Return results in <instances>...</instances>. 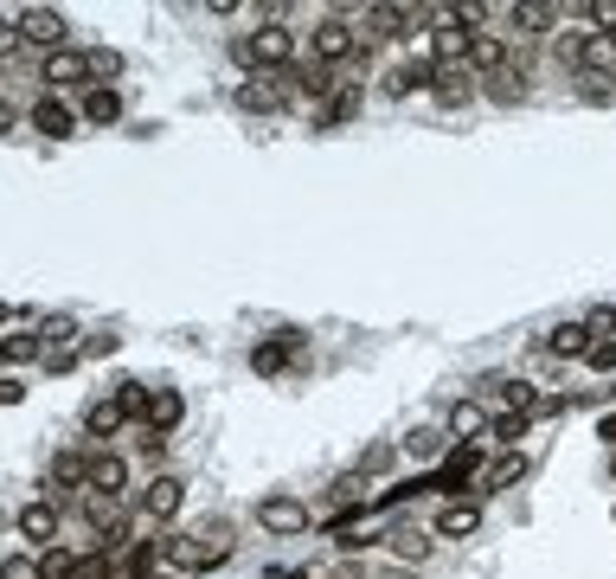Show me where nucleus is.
Returning a JSON list of instances; mask_svg holds the SVG:
<instances>
[{
  "label": "nucleus",
  "instance_id": "a18cd8bd",
  "mask_svg": "<svg viewBox=\"0 0 616 579\" xmlns=\"http://www.w3.org/2000/svg\"><path fill=\"white\" fill-rule=\"evenodd\" d=\"M7 315H13V309H7V303H0V322H7Z\"/></svg>",
  "mask_w": 616,
  "mask_h": 579
},
{
  "label": "nucleus",
  "instance_id": "4be33fe9",
  "mask_svg": "<svg viewBox=\"0 0 616 579\" xmlns=\"http://www.w3.org/2000/svg\"><path fill=\"white\" fill-rule=\"evenodd\" d=\"M84 122H97V129H109V122H122V97H116L109 84H97V90L84 97Z\"/></svg>",
  "mask_w": 616,
  "mask_h": 579
},
{
  "label": "nucleus",
  "instance_id": "f8f14e48",
  "mask_svg": "<svg viewBox=\"0 0 616 579\" xmlns=\"http://www.w3.org/2000/svg\"><path fill=\"white\" fill-rule=\"evenodd\" d=\"M579 65H584V77H610L616 72V33H584L579 39Z\"/></svg>",
  "mask_w": 616,
  "mask_h": 579
},
{
  "label": "nucleus",
  "instance_id": "7c9ffc66",
  "mask_svg": "<svg viewBox=\"0 0 616 579\" xmlns=\"http://www.w3.org/2000/svg\"><path fill=\"white\" fill-rule=\"evenodd\" d=\"M443 438H450V431H411V438H404V451H411V458H436V451H443Z\"/></svg>",
  "mask_w": 616,
  "mask_h": 579
},
{
  "label": "nucleus",
  "instance_id": "9b49d317",
  "mask_svg": "<svg viewBox=\"0 0 616 579\" xmlns=\"http://www.w3.org/2000/svg\"><path fill=\"white\" fill-rule=\"evenodd\" d=\"M475 528H482V502H469V496H450L443 508H436V535L463 540V535H475Z\"/></svg>",
  "mask_w": 616,
  "mask_h": 579
},
{
  "label": "nucleus",
  "instance_id": "4c0bfd02",
  "mask_svg": "<svg viewBox=\"0 0 616 579\" xmlns=\"http://www.w3.org/2000/svg\"><path fill=\"white\" fill-rule=\"evenodd\" d=\"M20 45H26V39H20V26H13V20H0V58H13Z\"/></svg>",
  "mask_w": 616,
  "mask_h": 579
},
{
  "label": "nucleus",
  "instance_id": "79ce46f5",
  "mask_svg": "<svg viewBox=\"0 0 616 579\" xmlns=\"http://www.w3.org/2000/svg\"><path fill=\"white\" fill-rule=\"evenodd\" d=\"M116 347H122V335H90V342H84V354H116Z\"/></svg>",
  "mask_w": 616,
  "mask_h": 579
},
{
  "label": "nucleus",
  "instance_id": "5701e85b",
  "mask_svg": "<svg viewBox=\"0 0 616 579\" xmlns=\"http://www.w3.org/2000/svg\"><path fill=\"white\" fill-rule=\"evenodd\" d=\"M508 20H514V33L520 39H540V33H552V7H508Z\"/></svg>",
  "mask_w": 616,
  "mask_h": 579
},
{
  "label": "nucleus",
  "instance_id": "1a4fd4ad",
  "mask_svg": "<svg viewBox=\"0 0 616 579\" xmlns=\"http://www.w3.org/2000/svg\"><path fill=\"white\" fill-rule=\"evenodd\" d=\"M122 490H129V463L116 458V451H90V496L122 502Z\"/></svg>",
  "mask_w": 616,
  "mask_h": 579
},
{
  "label": "nucleus",
  "instance_id": "412c9836",
  "mask_svg": "<svg viewBox=\"0 0 616 579\" xmlns=\"http://www.w3.org/2000/svg\"><path fill=\"white\" fill-rule=\"evenodd\" d=\"M45 361V335H0V367H26Z\"/></svg>",
  "mask_w": 616,
  "mask_h": 579
},
{
  "label": "nucleus",
  "instance_id": "e433bc0d",
  "mask_svg": "<svg viewBox=\"0 0 616 579\" xmlns=\"http://www.w3.org/2000/svg\"><path fill=\"white\" fill-rule=\"evenodd\" d=\"M399 554H404V560H424V554H431V540H424V535H411V528H404V535H399Z\"/></svg>",
  "mask_w": 616,
  "mask_h": 579
},
{
  "label": "nucleus",
  "instance_id": "2eb2a0df",
  "mask_svg": "<svg viewBox=\"0 0 616 579\" xmlns=\"http://www.w3.org/2000/svg\"><path fill=\"white\" fill-rule=\"evenodd\" d=\"M181 393H174V386H154V393H148V431H161V438H167V431H174V425H181Z\"/></svg>",
  "mask_w": 616,
  "mask_h": 579
},
{
  "label": "nucleus",
  "instance_id": "20e7f679",
  "mask_svg": "<svg viewBox=\"0 0 616 579\" xmlns=\"http://www.w3.org/2000/svg\"><path fill=\"white\" fill-rule=\"evenodd\" d=\"M257 522H263V535H302V528H315V508L302 496H263Z\"/></svg>",
  "mask_w": 616,
  "mask_h": 579
},
{
  "label": "nucleus",
  "instance_id": "dca6fc26",
  "mask_svg": "<svg viewBox=\"0 0 616 579\" xmlns=\"http://www.w3.org/2000/svg\"><path fill=\"white\" fill-rule=\"evenodd\" d=\"M488 431H495V419H488V412H482L475 399H456V406H450V438L475 444V438H488Z\"/></svg>",
  "mask_w": 616,
  "mask_h": 579
},
{
  "label": "nucleus",
  "instance_id": "6e6552de",
  "mask_svg": "<svg viewBox=\"0 0 616 579\" xmlns=\"http://www.w3.org/2000/svg\"><path fill=\"white\" fill-rule=\"evenodd\" d=\"M13 528H20V540L58 547V502H26V508L13 515Z\"/></svg>",
  "mask_w": 616,
  "mask_h": 579
},
{
  "label": "nucleus",
  "instance_id": "473e14b6",
  "mask_svg": "<svg viewBox=\"0 0 616 579\" xmlns=\"http://www.w3.org/2000/svg\"><path fill=\"white\" fill-rule=\"evenodd\" d=\"M495 438H501V444H520V438H527V412H501V419H495Z\"/></svg>",
  "mask_w": 616,
  "mask_h": 579
},
{
  "label": "nucleus",
  "instance_id": "f704fd0d",
  "mask_svg": "<svg viewBox=\"0 0 616 579\" xmlns=\"http://www.w3.org/2000/svg\"><path fill=\"white\" fill-rule=\"evenodd\" d=\"M77 367V342L72 347H45V374H72Z\"/></svg>",
  "mask_w": 616,
  "mask_h": 579
},
{
  "label": "nucleus",
  "instance_id": "393cba45",
  "mask_svg": "<svg viewBox=\"0 0 616 579\" xmlns=\"http://www.w3.org/2000/svg\"><path fill=\"white\" fill-rule=\"evenodd\" d=\"M295 347H302L295 335H283V342H263V347H251V367H257V374H277V367L290 361Z\"/></svg>",
  "mask_w": 616,
  "mask_h": 579
},
{
  "label": "nucleus",
  "instance_id": "7ed1b4c3",
  "mask_svg": "<svg viewBox=\"0 0 616 579\" xmlns=\"http://www.w3.org/2000/svg\"><path fill=\"white\" fill-rule=\"evenodd\" d=\"M13 26H20V39H26V45H39L45 58H52V52H65V39H72V20H65L58 7H26Z\"/></svg>",
  "mask_w": 616,
  "mask_h": 579
},
{
  "label": "nucleus",
  "instance_id": "39448f33",
  "mask_svg": "<svg viewBox=\"0 0 616 579\" xmlns=\"http://www.w3.org/2000/svg\"><path fill=\"white\" fill-rule=\"evenodd\" d=\"M181 502H186V483L181 476H167V470H154V476L142 483V515L148 522H174Z\"/></svg>",
  "mask_w": 616,
  "mask_h": 579
},
{
  "label": "nucleus",
  "instance_id": "c85d7f7f",
  "mask_svg": "<svg viewBox=\"0 0 616 579\" xmlns=\"http://www.w3.org/2000/svg\"><path fill=\"white\" fill-rule=\"evenodd\" d=\"M482 90H488L495 104H520V97H527V84H514V72L508 77H482Z\"/></svg>",
  "mask_w": 616,
  "mask_h": 579
},
{
  "label": "nucleus",
  "instance_id": "6ab92c4d",
  "mask_svg": "<svg viewBox=\"0 0 616 579\" xmlns=\"http://www.w3.org/2000/svg\"><path fill=\"white\" fill-rule=\"evenodd\" d=\"M277 104H283V84H270V77H251V84H238V110L270 116Z\"/></svg>",
  "mask_w": 616,
  "mask_h": 579
},
{
  "label": "nucleus",
  "instance_id": "0eeeda50",
  "mask_svg": "<svg viewBox=\"0 0 616 579\" xmlns=\"http://www.w3.org/2000/svg\"><path fill=\"white\" fill-rule=\"evenodd\" d=\"M436 65L431 58H411V65H392V72L379 77V90H386V97H411V90H436Z\"/></svg>",
  "mask_w": 616,
  "mask_h": 579
},
{
  "label": "nucleus",
  "instance_id": "f03ea898",
  "mask_svg": "<svg viewBox=\"0 0 616 579\" xmlns=\"http://www.w3.org/2000/svg\"><path fill=\"white\" fill-rule=\"evenodd\" d=\"M354 52H360V26H354V20H341V13L315 20V33H309V58H315V65L334 72V65H347Z\"/></svg>",
  "mask_w": 616,
  "mask_h": 579
},
{
  "label": "nucleus",
  "instance_id": "423d86ee",
  "mask_svg": "<svg viewBox=\"0 0 616 579\" xmlns=\"http://www.w3.org/2000/svg\"><path fill=\"white\" fill-rule=\"evenodd\" d=\"M39 77H45V97H58V90H72V84H90V58H84V52H52V58L39 65Z\"/></svg>",
  "mask_w": 616,
  "mask_h": 579
},
{
  "label": "nucleus",
  "instance_id": "49530a36",
  "mask_svg": "<svg viewBox=\"0 0 616 579\" xmlns=\"http://www.w3.org/2000/svg\"><path fill=\"white\" fill-rule=\"evenodd\" d=\"M610 476H616V451H610Z\"/></svg>",
  "mask_w": 616,
  "mask_h": 579
},
{
  "label": "nucleus",
  "instance_id": "58836bf2",
  "mask_svg": "<svg viewBox=\"0 0 616 579\" xmlns=\"http://www.w3.org/2000/svg\"><path fill=\"white\" fill-rule=\"evenodd\" d=\"M386 463H392V444H372V451H366V463H360V470H366V476H379Z\"/></svg>",
  "mask_w": 616,
  "mask_h": 579
},
{
  "label": "nucleus",
  "instance_id": "2f4dec72",
  "mask_svg": "<svg viewBox=\"0 0 616 579\" xmlns=\"http://www.w3.org/2000/svg\"><path fill=\"white\" fill-rule=\"evenodd\" d=\"M584 367H591V374H616V342H591Z\"/></svg>",
  "mask_w": 616,
  "mask_h": 579
},
{
  "label": "nucleus",
  "instance_id": "9d476101",
  "mask_svg": "<svg viewBox=\"0 0 616 579\" xmlns=\"http://www.w3.org/2000/svg\"><path fill=\"white\" fill-rule=\"evenodd\" d=\"M469 72H475V77H508V72H514V52H508V39H501V33H475Z\"/></svg>",
  "mask_w": 616,
  "mask_h": 579
},
{
  "label": "nucleus",
  "instance_id": "ddd939ff",
  "mask_svg": "<svg viewBox=\"0 0 616 579\" xmlns=\"http://www.w3.org/2000/svg\"><path fill=\"white\" fill-rule=\"evenodd\" d=\"M122 425H129V406H122L116 393H109V399H90V406H84V431H90V438H116Z\"/></svg>",
  "mask_w": 616,
  "mask_h": 579
},
{
  "label": "nucleus",
  "instance_id": "72a5a7b5",
  "mask_svg": "<svg viewBox=\"0 0 616 579\" xmlns=\"http://www.w3.org/2000/svg\"><path fill=\"white\" fill-rule=\"evenodd\" d=\"M366 496V470H347L341 483H334V502H360Z\"/></svg>",
  "mask_w": 616,
  "mask_h": 579
},
{
  "label": "nucleus",
  "instance_id": "f257e3e1",
  "mask_svg": "<svg viewBox=\"0 0 616 579\" xmlns=\"http://www.w3.org/2000/svg\"><path fill=\"white\" fill-rule=\"evenodd\" d=\"M161 560L174 573H206L218 560H231V528L225 522H206L199 535H161Z\"/></svg>",
  "mask_w": 616,
  "mask_h": 579
},
{
  "label": "nucleus",
  "instance_id": "a211bd4d",
  "mask_svg": "<svg viewBox=\"0 0 616 579\" xmlns=\"http://www.w3.org/2000/svg\"><path fill=\"white\" fill-rule=\"evenodd\" d=\"M33 129H45V136H72L77 110H72V104H58V97H39V104H33Z\"/></svg>",
  "mask_w": 616,
  "mask_h": 579
},
{
  "label": "nucleus",
  "instance_id": "4468645a",
  "mask_svg": "<svg viewBox=\"0 0 616 579\" xmlns=\"http://www.w3.org/2000/svg\"><path fill=\"white\" fill-rule=\"evenodd\" d=\"M65 490H90V451H65V458H52V502L65 496Z\"/></svg>",
  "mask_w": 616,
  "mask_h": 579
},
{
  "label": "nucleus",
  "instance_id": "c03bdc74",
  "mask_svg": "<svg viewBox=\"0 0 616 579\" xmlns=\"http://www.w3.org/2000/svg\"><path fill=\"white\" fill-rule=\"evenodd\" d=\"M604 438H610V444H616V412H610V419H604Z\"/></svg>",
  "mask_w": 616,
  "mask_h": 579
},
{
  "label": "nucleus",
  "instance_id": "aec40b11",
  "mask_svg": "<svg viewBox=\"0 0 616 579\" xmlns=\"http://www.w3.org/2000/svg\"><path fill=\"white\" fill-rule=\"evenodd\" d=\"M475 463H482V451H475V444H456V451H450V463L436 470V490H463V483L475 476Z\"/></svg>",
  "mask_w": 616,
  "mask_h": 579
},
{
  "label": "nucleus",
  "instance_id": "de8ad7c7",
  "mask_svg": "<svg viewBox=\"0 0 616 579\" xmlns=\"http://www.w3.org/2000/svg\"><path fill=\"white\" fill-rule=\"evenodd\" d=\"M610 515H616V508H610Z\"/></svg>",
  "mask_w": 616,
  "mask_h": 579
},
{
  "label": "nucleus",
  "instance_id": "c756f323",
  "mask_svg": "<svg viewBox=\"0 0 616 579\" xmlns=\"http://www.w3.org/2000/svg\"><path fill=\"white\" fill-rule=\"evenodd\" d=\"M527 476V458H501L495 470H488V490H508V483H520Z\"/></svg>",
  "mask_w": 616,
  "mask_h": 579
},
{
  "label": "nucleus",
  "instance_id": "a19ab883",
  "mask_svg": "<svg viewBox=\"0 0 616 579\" xmlns=\"http://www.w3.org/2000/svg\"><path fill=\"white\" fill-rule=\"evenodd\" d=\"M136 451H142V458H161V451H167V438H161V431H142V438H136Z\"/></svg>",
  "mask_w": 616,
  "mask_h": 579
},
{
  "label": "nucleus",
  "instance_id": "bb28decb",
  "mask_svg": "<svg viewBox=\"0 0 616 579\" xmlns=\"http://www.w3.org/2000/svg\"><path fill=\"white\" fill-rule=\"evenodd\" d=\"M354 110H360V90H334L322 110H315V122H347Z\"/></svg>",
  "mask_w": 616,
  "mask_h": 579
},
{
  "label": "nucleus",
  "instance_id": "c9c22d12",
  "mask_svg": "<svg viewBox=\"0 0 616 579\" xmlns=\"http://www.w3.org/2000/svg\"><path fill=\"white\" fill-rule=\"evenodd\" d=\"M0 579H39V560L13 554V560H0Z\"/></svg>",
  "mask_w": 616,
  "mask_h": 579
},
{
  "label": "nucleus",
  "instance_id": "b1692460",
  "mask_svg": "<svg viewBox=\"0 0 616 579\" xmlns=\"http://www.w3.org/2000/svg\"><path fill=\"white\" fill-rule=\"evenodd\" d=\"M469 90H475V72H443L436 77V104H443V110L469 104Z\"/></svg>",
  "mask_w": 616,
  "mask_h": 579
},
{
  "label": "nucleus",
  "instance_id": "cd10ccee",
  "mask_svg": "<svg viewBox=\"0 0 616 579\" xmlns=\"http://www.w3.org/2000/svg\"><path fill=\"white\" fill-rule=\"evenodd\" d=\"M84 58H90V90H97V84H109V77L122 72V52H109V45H97V52H84Z\"/></svg>",
  "mask_w": 616,
  "mask_h": 579
},
{
  "label": "nucleus",
  "instance_id": "ea45409f",
  "mask_svg": "<svg viewBox=\"0 0 616 579\" xmlns=\"http://www.w3.org/2000/svg\"><path fill=\"white\" fill-rule=\"evenodd\" d=\"M26 399V386L13 380V374H0V406H20Z\"/></svg>",
  "mask_w": 616,
  "mask_h": 579
},
{
  "label": "nucleus",
  "instance_id": "f3484780",
  "mask_svg": "<svg viewBox=\"0 0 616 579\" xmlns=\"http://www.w3.org/2000/svg\"><path fill=\"white\" fill-rule=\"evenodd\" d=\"M545 354H552V361H572V354H591V329H584V322H559V329H552V335H545Z\"/></svg>",
  "mask_w": 616,
  "mask_h": 579
},
{
  "label": "nucleus",
  "instance_id": "a878e982",
  "mask_svg": "<svg viewBox=\"0 0 616 579\" xmlns=\"http://www.w3.org/2000/svg\"><path fill=\"white\" fill-rule=\"evenodd\" d=\"M72 573H77L72 547H45V554H39V579H72Z\"/></svg>",
  "mask_w": 616,
  "mask_h": 579
},
{
  "label": "nucleus",
  "instance_id": "37998d69",
  "mask_svg": "<svg viewBox=\"0 0 616 579\" xmlns=\"http://www.w3.org/2000/svg\"><path fill=\"white\" fill-rule=\"evenodd\" d=\"M13 116H20V110H13V104H7V97H0V136H7V129H13Z\"/></svg>",
  "mask_w": 616,
  "mask_h": 579
}]
</instances>
